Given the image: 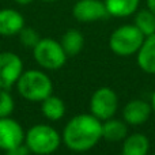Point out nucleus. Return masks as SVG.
Listing matches in <instances>:
<instances>
[{
    "instance_id": "18",
    "label": "nucleus",
    "mask_w": 155,
    "mask_h": 155,
    "mask_svg": "<svg viewBox=\"0 0 155 155\" xmlns=\"http://www.w3.org/2000/svg\"><path fill=\"white\" fill-rule=\"evenodd\" d=\"M135 15L134 25L144 34V37L155 33V14L148 8L137 10Z\"/></svg>"
},
{
    "instance_id": "6",
    "label": "nucleus",
    "mask_w": 155,
    "mask_h": 155,
    "mask_svg": "<svg viewBox=\"0 0 155 155\" xmlns=\"http://www.w3.org/2000/svg\"><path fill=\"white\" fill-rule=\"evenodd\" d=\"M118 109V97L110 87H99L90 98V112L98 120L112 118Z\"/></svg>"
},
{
    "instance_id": "11",
    "label": "nucleus",
    "mask_w": 155,
    "mask_h": 155,
    "mask_svg": "<svg viewBox=\"0 0 155 155\" xmlns=\"http://www.w3.org/2000/svg\"><path fill=\"white\" fill-rule=\"evenodd\" d=\"M25 27V18L15 8H2L0 10V35L12 37L18 35Z\"/></svg>"
},
{
    "instance_id": "14",
    "label": "nucleus",
    "mask_w": 155,
    "mask_h": 155,
    "mask_svg": "<svg viewBox=\"0 0 155 155\" xmlns=\"http://www.w3.org/2000/svg\"><path fill=\"white\" fill-rule=\"evenodd\" d=\"M109 16L127 18L139 10L140 0H104Z\"/></svg>"
},
{
    "instance_id": "20",
    "label": "nucleus",
    "mask_w": 155,
    "mask_h": 155,
    "mask_svg": "<svg viewBox=\"0 0 155 155\" xmlns=\"http://www.w3.org/2000/svg\"><path fill=\"white\" fill-rule=\"evenodd\" d=\"M15 109V102L8 90L0 88V117H10Z\"/></svg>"
},
{
    "instance_id": "8",
    "label": "nucleus",
    "mask_w": 155,
    "mask_h": 155,
    "mask_svg": "<svg viewBox=\"0 0 155 155\" xmlns=\"http://www.w3.org/2000/svg\"><path fill=\"white\" fill-rule=\"evenodd\" d=\"M72 16L82 23H93L109 16L104 0H78L72 5Z\"/></svg>"
},
{
    "instance_id": "23",
    "label": "nucleus",
    "mask_w": 155,
    "mask_h": 155,
    "mask_svg": "<svg viewBox=\"0 0 155 155\" xmlns=\"http://www.w3.org/2000/svg\"><path fill=\"white\" fill-rule=\"evenodd\" d=\"M14 2L19 5H29V4H31L34 0H14Z\"/></svg>"
},
{
    "instance_id": "15",
    "label": "nucleus",
    "mask_w": 155,
    "mask_h": 155,
    "mask_svg": "<svg viewBox=\"0 0 155 155\" xmlns=\"http://www.w3.org/2000/svg\"><path fill=\"white\" fill-rule=\"evenodd\" d=\"M41 112H42L44 117L48 118L49 121H59L65 116L67 106L60 97L51 94L48 98H45L41 102Z\"/></svg>"
},
{
    "instance_id": "16",
    "label": "nucleus",
    "mask_w": 155,
    "mask_h": 155,
    "mask_svg": "<svg viewBox=\"0 0 155 155\" xmlns=\"http://www.w3.org/2000/svg\"><path fill=\"white\" fill-rule=\"evenodd\" d=\"M128 136V127L125 121L109 118L102 124V139L107 142H121Z\"/></svg>"
},
{
    "instance_id": "12",
    "label": "nucleus",
    "mask_w": 155,
    "mask_h": 155,
    "mask_svg": "<svg viewBox=\"0 0 155 155\" xmlns=\"http://www.w3.org/2000/svg\"><path fill=\"white\" fill-rule=\"evenodd\" d=\"M137 65L146 74L155 75V33L147 35L137 51Z\"/></svg>"
},
{
    "instance_id": "9",
    "label": "nucleus",
    "mask_w": 155,
    "mask_h": 155,
    "mask_svg": "<svg viewBox=\"0 0 155 155\" xmlns=\"http://www.w3.org/2000/svg\"><path fill=\"white\" fill-rule=\"evenodd\" d=\"M23 127L11 117H0V150L8 151L25 143Z\"/></svg>"
},
{
    "instance_id": "10",
    "label": "nucleus",
    "mask_w": 155,
    "mask_h": 155,
    "mask_svg": "<svg viewBox=\"0 0 155 155\" xmlns=\"http://www.w3.org/2000/svg\"><path fill=\"white\" fill-rule=\"evenodd\" d=\"M153 106L143 99H132L124 106L123 117L128 125H142L150 118Z\"/></svg>"
},
{
    "instance_id": "3",
    "label": "nucleus",
    "mask_w": 155,
    "mask_h": 155,
    "mask_svg": "<svg viewBox=\"0 0 155 155\" xmlns=\"http://www.w3.org/2000/svg\"><path fill=\"white\" fill-rule=\"evenodd\" d=\"M63 139L61 135L51 125L37 124L26 132L25 144L30 153L35 155H49L59 150Z\"/></svg>"
},
{
    "instance_id": "4",
    "label": "nucleus",
    "mask_w": 155,
    "mask_h": 155,
    "mask_svg": "<svg viewBox=\"0 0 155 155\" xmlns=\"http://www.w3.org/2000/svg\"><path fill=\"white\" fill-rule=\"evenodd\" d=\"M144 38V34L135 25H123L110 34L109 48L117 56L128 57L137 53Z\"/></svg>"
},
{
    "instance_id": "25",
    "label": "nucleus",
    "mask_w": 155,
    "mask_h": 155,
    "mask_svg": "<svg viewBox=\"0 0 155 155\" xmlns=\"http://www.w3.org/2000/svg\"><path fill=\"white\" fill-rule=\"evenodd\" d=\"M44 3H54V2H57V0H42Z\"/></svg>"
},
{
    "instance_id": "1",
    "label": "nucleus",
    "mask_w": 155,
    "mask_h": 155,
    "mask_svg": "<svg viewBox=\"0 0 155 155\" xmlns=\"http://www.w3.org/2000/svg\"><path fill=\"white\" fill-rule=\"evenodd\" d=\"M61 139L71 151L86 153L102 139V123L93 114H78L64 127Z\"/></svg>"
},
{
    "instance_id": "5",
    "label": "nucleus",
    "mask_w": 155,
    "mask_h": 155,
    "mask_svg": "<svg viewBox=\"0 0 155 155\" xmlns=\"http://www.w3.org/2000/svg\"><path fill=\"white\" fill-rule=\"evenodd\" d=\"M33 56L41 68L49 71L63 68L68 57L61 44L53 38H41L37 45L33 48Z\"/></svg>"
},
{
    "instance_id": "7",
    "label": "nucleus",
    "mask_w": 155,
    "mask_h": 155,
    "mask_svg": "<svg viewBox=\"0 0 155 155\" xmlns=\"http://www.w3.org/2000/svg\"><path fill=\"white\" fill-rule=\"evenodd\" d=\"M23 72V61L16 53L2 52L0 53V88L10 90L16 84Z\"/></svg>"
},
{
    "instance_id": "13",
    "label": "nucleus",
    "mask_w": 155,
    "mask_h": 155,
    "mask_svg": "<svg viewBox=\"0 0 155 155\" xmlns=\"http://www.w3.org/2000/svg\"><path fill=\"white\" fill-rule=\"evenodd\" d=\"M150 140L144 134H132L123 140L121 155H147Z\"/></svg>"
},
{
    "instance_id": "17",
    "label": "nucleus",
    "mask_w": 155,
    "mask_h": 155,
    "mask_svg": "<svg viewBox=\"0 0 155 155\" xmlns=\"http://www.w3.org/2000/svg\"><path fill=\"white\" fill-rule=\"evenodd\" d=\"M60 44L65 51L67 56H75L82 52L83 46H84V37L78 29H70L63 34Z\"/></svg>"
},
{
    "instance_id": "26",
    "label": "nucleus",
    "mask_w": 155,
    "mask_h": 155,
    "mask_svg": "<svg viewBox=\"0 0 155 155\" xmlns=\"http://www.w3.org/2000/svg\"><path fill=\"white\" fill-rule=\"evenodd\" d=\"M154 155H155V154H154Z\"/></svg>"
},
{
    "instance_id": "21",
    "label": "nucleus",
    "mask_w": 155,
    "mask_h": 155,
    "mask_svg": "<svg viewBox=\"0 0 155 155\" xmlns=\"http://www.w3.org/2000/svg\"><path fill=\"white\" fill-rule=\"evenodd\" d=\"M30 154V150L27 148V146L25 144H19L16 147L11 148V150L5 151V155H29Z\"/></svg>"
},
{
    "instance_id": "19",
    "label": "nucleus",
    "mask_w": 155,
    "mask_h": 155,
    "mask_svg": "<svg viewBox=\"0 0 155 155\" xmlns=\"http://www.w3.org/2000/svg\"><path fill=\"white\" fill-rule=\"evenodd\" d=\"M18 37H19V41H21L22 45L26 46V48H31V49L34 48L38 44V41L41 40L37 30H34L33 27H26V26L19 31Z\"/></svg>"
},
{
    "instance_id": "24",
    "label": "nucleus",
    "mask_w": 155,
    "mask_h": 155,
    "mask_svg": "<svg viewBox=\"0 0 155 155\" xmlns=\"http://www.w3.org/2000/svg\"><path fill=\"white\" fill-rule=\"evenodd\" d=\"M151 106H153V110L155 112V91H154L153 97H151Z\"/></svg>"
},
{
    "instance_id": "2",
    "label": "nucleus",
    "mask_w": 155,
    "mask_h": 155,
    "mask_svg": "<svg viewBox=\"0 0 155 155\" xmlns=\"http://www.w3.org/2000/svg\"><path fill=\"white\" fill-rule=\"evenodd\" d=\"M19 95L31 102H42L53 93L52 79L45 72L38 70L23 71L16 82Z\"/></svg>"
},
{
    "instance_id": "22",
    "label": "nucleus",
    "mask_w": 155,
    "mask_h": 155,
    "mask_svg": "<svg viewBox=\"0 0 155 155\" xmlns=\"http://www.w3.org/2000/svg\"><path fill=\"white\" fill-rule=\"evenodd\" d=\"M146 4H147L148 10H151L155 14V0H146Z\"/></svg>"
}]
</instances>
